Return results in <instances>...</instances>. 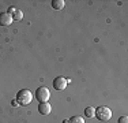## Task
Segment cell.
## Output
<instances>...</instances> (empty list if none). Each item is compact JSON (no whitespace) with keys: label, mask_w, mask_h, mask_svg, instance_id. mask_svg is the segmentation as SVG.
<instances>
[{"label":"cell","mask_w":128,"mask_h":123,"mask_svg":"<svg viewBox=\"0 0 128 123\" xmlns=\"http://www.w3.org/2000/svg\"><path fill=\"white\" fill-rule=\"evenodd\" d=\"M23 18V14H22V11L20 10H16L12 14V21H20Z\"/></svg>","instance_id":"obj_10"},{"label":"cell","mask_w":128,"mask_h":123,"mask_svg":"<svg viewBox=\"0 0 128 123\" xmlns=\"http://www.w3.org/2000/svg\"><path fill=\"white\" fill-rule=\"evenodd\" d=\"M52 111V107L49 103H40L38 104V112L41 115H49Z\"/></svg>","instance_id":"obj_6"},{"label":"cell","mask_w":128,"mask_h":123,"mask_svg":"<svg viewBox=\"0 0 128 123\" xmlns=\"http://www.w3.org/2000/svg\"><path fill=\"white\" fill-rule=\"evenodd\" d=\"M117 123H128V118H127V116H120L118 120H117Z\"/></svg>","instance_id":"obj_11"},{"label":"cell","mask_w":128,"mask_h":123,"mask_svg":"<svg viewBox=\"0 0 128 123\" xmlns=\"http://www.w3.org/2000/svg\"><path fill=\"white\" fill-rule=\"evenodd\" d=\"M94 116L101 122H108V120H110V118H112V111L109 109L108 107L101 105V107H98V108H96Z\"/></svg>","instance_id":"obj_2"},{"label":"cell","mask_w":128,"mask_h":123,"mask_svg":"<svg viewBox=\"0 0 128 123\" xmlns=\"http://www.w3.org/2000/svg\"><path fill=\"white\" fill-rule=\"evenodd\" d=\"M68 85V81H67L66 77H56L53 79V88L56 90H64Z\"/></svg>","instance_id":"obj_4"},{"label":"cell","mask_w":128,"mask_h":123,"mask_svg":"<svg viewBox=\"0 0 128 123\" xmlns=\"http://www.w3.org/2000/svg\"><path fill=\"white\" fill-rule=\"evenodd\" d=\"M94 113H96V109H94L93 107H87V108L84 109V115H86L87 118H94Z\"/></svg>","instance_id":"obj_9"},{"label":"cell","mask_w":128,"mask_h":123,"mask_svg":"<svg viewBox=\"0 0 128 123\" xmlns=\"http://www.w3.org/2000/svg\"><path fill=\"white\" fill-rule=\"evenodd\" d=\"M68 123H84V120H83V118H82V116L75 115V116H72V118L68 119Z\"/></svg>","instance_id":"obj_8"},{"label":"cell","mask_w":128,"mask_h":123,"mask_svg":"<svg viewBox=\"0 0 128 123\" xmlns=\"http://www.w3.org/2000/svg\"><path fill=\"white\" fill-rule=\"evenodd\" d=\"M64 6H66V2H64V0H53V2H52V8H53V10H63Z\"/></svg>","instance_id":"obj_7"},{"label":"cell","mask_w":128,"mask_h":123,"mask_svg":"<svg viewBox=\"0 0 128 123\" xmlns=\"http://www.w3.org/2000/svg\"><path fill=\"white\" fill-rule=\"evenodd\" d=\"M16 101L19 105H29L33 101V93L29 89H22L16 93Z\"/></svg>","instance_id":"obj_1"},{"label":"cell","mask_w":128,"mask_h":123,"mask_svg":"<svg viewBox=\"0 0 128 123\" xmlns=\"http://www.w3.org/2000/svg\"><path fill=\"white\" fill-rule=\"evenodd\" d=\"M15 11H16V8H14V7H10V8H8V11H7V14L12 17V14H14Z\"/></svg>","instance_id":"obj_12"},{"label":"cell","mask_w":128,"mask_h":123,"mask_svg":"<svg viewBox=\"0 0 128 123\" xmlns=\"http://www.w3.org/2000/svg\"><path fill=\"white\" fill-rule=\"evenodd\" d=\"M49 97H50V92L45 86H40L37 90H36V98H37L40 103H48Z\"/></svg>","instance_id":"obj_3"},{"label":"cell","mask_w":128,"mask_h":123,"mask_svg":"<svg viewBox=\"0 0 128 123\" xmlns=\"http://www.w3.org/2000/svg\"><path fill=\"white\" fill-rule=\"evenodd\" d=\"M12 23V17L7 12H0V26H10Z\"/></svg>","instance_id":"obj_5"}]
</instances>
